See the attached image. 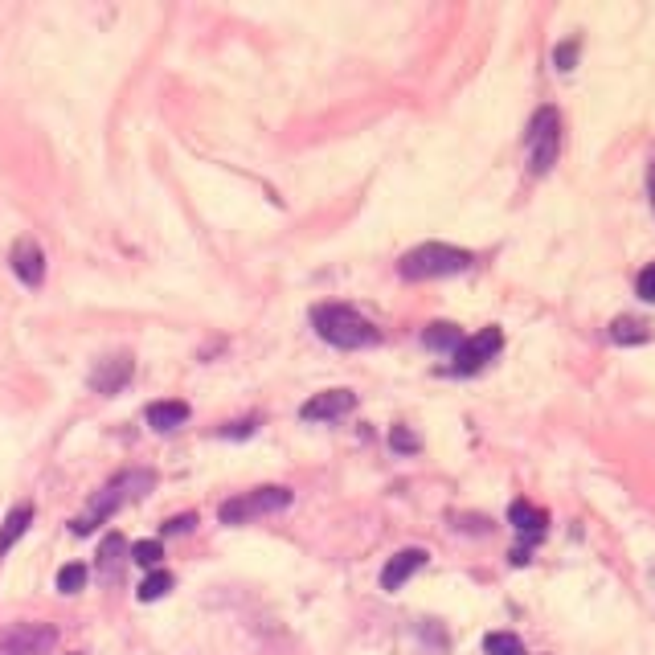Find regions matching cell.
<instances>
[{
    "label": "cell",
    "instance_id": "cell-18",
    "mask_svg": "<svg viewBox=\"0 0 655 655\" xmlns=\"http://www.w3.org/2000/svg\"><path fill=\"white\" fill-rule=\"evenodd\" d=\"M168 590H172V574H168V570H152V574L140 582L136 598H140V602H156V598H164Z\"/></svg>",
    "mask_w": 655,
    "mask_h": 655
},
{
    "label": "cell",
    "instance_id": "cell-22",
    "mask_svg": "<svg viewBox=\"0 0 655 655\" xmlns=\"http://www.w3.org/2000/svg\"><path fill=\"white\" fill-rule=\"evenodd\" d=\"M389 447H393V451H402V455H414V451L422 447V439H418V434H414L410 426H393V430H389Z\"/></svg>",
    "mask_w": 655,
    "mask_h": 655
},
{
    "label": "cell",
    "instance_id": "cell-9",
    "mask_svg": "<svg viewBox=\"0 0 655 655\" xmlns=\"http://www.w3.org/2000/svg\"><path fill=\"white\" fill-rule=\"evenodd\" d=\"M131 373H136V357L131 353H115V357H103L95 369H91V389L103 393V398H111V393H119Z\"/></svg>",
    "mask_w": 655,
    "mask_h": 655
},
{
    "label": "cell",
    "instance_id": "cell-3",
    "mask_svg": "<svg viewBox=\"0 0 655 655\" xmlns=\"http://www.w3.org/2000/svg\"><path fill=\"white\" fill-rule=\"evenodd\" d=\"M471 262H475L471 250H459V246H447V242H422L410 254H402L398 275L410 279V283H418V279H443V275H463Z\"/></svg>",
    "mask_w": 655,
    "mask_h": 655
},
{
    "label": "cell",
    "instance_id": "cell-4",
    "mask_svg": "<svg viewBox=\"0 0 655 655\" xmlns=\"http://www.w3.org/2000/svg\"><path fill=\"white\" fill-rule=\"evenodd\" d=\"M524 148H529V168L537 172V177H545V172L557 164V156H561V115H557V107H541L529 119Z\"/></svg>",
    "mask_w": 655,
    "mask_h": 655
},
{
    "label": "cell",
    "instance_id": "cell-6",
    "mask_svg": "<svg viewBox=\"0 0 655 655\" xmlns=\"http://www.w3.org/2000/svg\"><path fill=\"white\" fill-rule=\"evenodd\" d=\"M58 627L50 623H9L0 627V655H50Z\"/></svg>",
    "mask_w": 655,
    "mask_h": 655
},
{
    "label": "cell",
    "instance_id": "cell-15",
    "mask_svg": "<svg viewBox=\"0 0 655 655\" xmlns=\"http://www.w3.org/2000/svg\"><path fill=\"white\" fill-rule=\"evenodd\" d=\"M185 422H189V402L168 398V402H152L148 406V426L152 430H177Z\"/></svg>",
    "mask_w": 655,
    "mask_h": 655
},
{
    "label": "cell",
    "instance_id": "cell-19",
    "mask_svg": "<svg viewBox=\"0 0 655 655\" xmlns=\"http://www.w3.org/2000/svg\"><path fill=\"white\" fill-rule=\"evenodd\" d=\"M86 578H91V570H86L82 561H70V565H62V570H58V590L62 594H78L86 586Z\"/></svg>",
    "mask_w": 655,
    "mask_h": 655
},
{
    "label": "cell",
    "instance_id": "cell-16",
    "mask_svg": "<svg viewBox=\"0 0 655 655\" xmlns=\"http://www.w3.org/2000/svg\"><path fill=\"white\" fill-rule=\"evenodd\" d=\"M463 340H467V336L459 332V324H447V320L426 324V332H422V344L434 348V353H455V348H459Z\"/></svg>",
    "mask_w": 655,
    "mask_h": 655
},
{
    "label": "cell",
    "instance_id": "cell-13",
    "mask_svg": "<svg viewBox=\"0 0 655 655\" xmlns=\"http://www.w3.org/2000/svg\"><path fill=\"white\" fill-rule=\"evenodd\" d=\"M508 524H512L516 533H524V537H541L545 524H549V516H545L541 508H533L529 500H516V504L508 508Z\"/></svg>",
    "mask_w": 655,
    "mask_h": 655
},
{
    "label": "cell",
    "instance_id": "cell-5",
    "mask_svg": "<svg viewBox=\"0 0 655 655\" xmlns=\"http://www.w3.org/2000/svg\"><path fill=\"white\" fill-rule=\"evenodd\" d=\"M291 500H295L291 488H254V492H242V496L222 500L217 516H222V524H246L254 516H271V512L291 508Z\"/></svg>",
    "mask_w": 655,
    "mask_h": 655
},
{
    "label": "cell",
    "instance_id": "cell-10",
    "mask_svg": "<svg viewBox=\"0 0 655 655\" xmlns=\"http://www.w3.org/2000/svg\"><path fill=\"white\" fill-rule=\"evenodd\" d=\"M9 262H13V275H17L25 287H37L41 279H46V254H41V246H37L33 238H17Z\"/></svg>",
    "mask_w": 655,
    "mask_h": 655
},
{
    "label": "cell",
    "instance_id": "cell-27",
    "mask_svg": "<svg viewBox=\"0 0 655 655\" xmlns=\"http://www.w3.org/2000/svg\"><path fill=\"white\" fill-rule=\"evenodd\" d=\"M647 193H651V209H655V164L647 168Z\"/></svg>",
    "mask_w": 655,
    "mask_h": 655
},
{
    "label": "cell",
    "instance_id": "cell-24",
    "mask_svg": "<svg viewBox=\"0 0 655 655\" xmlns=\"http://www.w3.org/2000/svg\"><path fill=\"white\" fill-rule=\"evenodd\" d=\"M635 291H639V299L655 303V262H651V267H643V271H639V279H635Z\"/></svg>",
    "mask_w": 655,
    "mask_h": 655
},
{
    "label": "cell",
    "instance_id": "cell-7",
    "mask_svg": "<svg viewBox=\"0 0 655 655\" xmlns=\"http://www.w3.org/2000/svg\"><path fill=\"white\" fill-rule=\"evenodd\" d=\"M500 348H504V332H500V328H484V332L467 336V340L455 348V365H451V373H459V377L479 373V369H484V365L500 353Z\"/></svg>",
    "mask_w": 655,
    "mask_h": 655
},
{
    "label": "cell",
    "instance_id": "cell-23",
    "mask_svg": "<svg viewBox=\"0 0 655 655\" xmlns=\"http://www.w3.org/2000/svg\"><path fill=\"white\" fill-rule=\"evenodd\" d=\"M578 50H582L578 41H561V46L553 50V66H557L561 74H565V70H574V62H578Z\"/></svg>",
    "mask_w": 655,
    "mask_h": 655
},
{
    "label": "cell",
    "instance_id": "cell-2",
    "mask_svg": "<svg viewBox=\"0 0 655 655\" xmlns=\"http://www.w3.org/2000/svg\"><path fill=\"white\" fill-rule=\"evenodd\" d=\"M312 328L332 348H369V344H377V328L361 312L348 308V303H320V308H312Z\"/></svg>",
    "mask_w": 655,
    "mask_h": 655
},
{
    "label": "cell",
    "instance_id": "cell-25",
    "mask_svg": "<svg viewBox=\"0 0 655 655\" xmlns=\"http://www.w3.org/2000/svg\"><path fill=\"white\" fill-rule=\"evenodd\" d=\"M254 426H258V418H246V422H230V426H222L217 434H222V439H250Z\"/></svg>",
    "mask_w": 655,
    "mask_h": 655
},
{
    "label": "cell",
    "instance_id": "cell-28",
    "mask_svg": "<svg viewBox=\"0 0 655 655\" xmlns=\"http://www.w3.org/2000/svg\"><path fill=\"white\" fill-rule=\"evenodd\" d=\"M74 655H78V651H74Z\"/></svg>",
    "mask_w": 655,
    "mask_h": 655
},
{
    "label": "cell",
    "instance_id": "cell-12",
    "mask_svg": "<svg viewBox=\"0 0 655 655\" xmlns=\"http://www.w3.org/2000/svg\"><path fill=\"white\" fill-rule=\"evenodd\" d=\"M127 561H131V545L123 541V533H107V541L99 545V578L107 582V586H115L119 578H123V570H127Z\"/></svg>",
    "mask_w": 655,
    "mask_h": 655
},
{
    "label": "cell",
    "instance_id": "cell-17",
    "mask_svg": "<svg viewBox=\"0 0 655 655\" xmlns=\"http://www.w3.org/2000/svg\"><path fill=\"white\" fill-rule=\"evenodd\" d=\"M610 340L615 344H647L651 340V328L635 316H619L615 324H610Z\"/></svg>",
    "mask_w": 655,
    "mask_h": 655
},
{
    "label": "cell",
    "instance_id": "cell-20",
    "mask_svg": "<svg viewBox=\"0 0 655 655\" xmlns=\"http://www.w3.org/2000/svg\"><path fill=\"white\" fill-rule=\"evenodd\" d=\"M484 651H488V655H524V643H520L512 631H492V635L484 639Z\"/></svg>",
    "mask_w": 655,
    "mask_h": 655
},
{
    "label": "cell",
    "instance_id": "cell-11",
    "mask_svg": "<svg viewBox=\"0 0 655 655\" xmlns=\"http://www.w3.org/2000/svg\"><path fill=\"white\" fill-rule=\"evenodd\" d=\"M426 561H430L426 549H402V553H393L389 565L381 570V590H402V586L422 570Z\"/></svg>",
    "mask_w": 655,
    "mask_h": 655
},
{
    "label": "cell",
    "instance_id": "cell-14",
    "mask_svg": "<svg viewBox=\"0 0 655 655\" xmlns=\"http://www.w3.org/2000/svg\"><path fill=\"white\" fill-rule=\"evenodd\" d=\"M29 524H33V504H17V508L5 516V524H0V561H5V553L25 537Z\"/></svg>",
    "mask_w": 655,
    "mask_h": 655
},
{
    "label": "cell",
    "instance_id": "cell-1",
    "mask_svg": "<svg viewBox=\"0 0 655 655\" xmlns=\"http://www.w3.org/2000/svg\"><path fill=\"white\" fill-rule=\"evenodd\" d=\"M156 488V471H148V467H131V471H119L111 484H103L95 496H91V504H86V512L82 516H74L70 520V533L74 537H86V533H95L99 524L107 520V516H115L123 504H131V500H140V496H148Z\"/></svg>",
    "mask_w": 655,
    "mask_h": 655
},
{
    "label": "cell",
    "instance_id": "cell-26",
    "mask_svg": "<svg viewBox=\"0 0 655 655\" xmlns=\"http://www.w3.org/2000/svg\"><path fill=\"white\" fill-rule=\"evenodd\" d=\"M193 524H197V516H193V512H185V516H172V520H164V537H172V533H193Z\"/></svg>",
    "mask_w": 655,
    "mask_h": 655
},
{
    "label": "cell",
    "instance_id": "cell-21",
    "mask_svg": "<svg viewBox=\"0 0 655 655\" xmlns=\"http://www.w3.org/2000/svg\"><path fill=\"white\" fill-rule=\"evenodd\" d=\"M160 557H164L160 541H136V545H131V561L144 565V570H160Z\"/></svg>",
    "mask_w": 655,
    "mask_h": 655
},
{
    "label": "cell",
    "instance_id": "cell-8",
    "mask_svg": "<svg viewBox=\"0 0 655 655\" xmlns=\"http://www.w3.org/2000/svg\"><path fill=\"white\" fill-rule=\"evenodd\" d=\"M353 410H357V393L353 389H324V393H316V398L303 402L299 418L303 422H332V418H344Z\"/></svg>",
    "mask_w": 655,
    "mask_h": 655
}]
</instances>
